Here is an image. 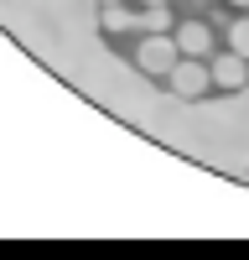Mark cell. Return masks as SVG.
<instances>
[{"label":"cell","mask_w":249,"mask_h":260,"mask_svg":"<svg viewBox=\"0 0 249 260\" xmlns=\"http://www.w3.org/2000/svg\"><path fill=\"white\" fill-rule=\"evenodd\" d=\"M135 62H140L145 73H172L177 62H182V47H177V37H172V31H145Z\"/></svg>","instance_id":"1"},{"label":"cell","mask_w":249,"mask_h":260,"mask_svg":"<svg viewBox=\"0 0 249 260\" xmlns=\"http://www.w3.org/2000/svg\"><path fill=\"white\" fill-rule=\"evenodd\" d=\"M166 78H172V94H177V99H202L208 89H213V73H208L202 57H182Z\"/></svg>","instance_id":"2"},{"label":"cell","mask_w":249,"mask_h":260,"mask_svg":"<svg viewBox=\"0 0 249 260\" xmlns=\"http://www.w3.org/2000/svg\"><path fill=\"white\" fill-rule=\"evenodd\" d=\"M208 73H213L218 89H244V83H249V57H239L234 47H228V52L213 57V68H208Z\"/></svg>","instance_id":"3"},{"label":"cell","mask_w":249,"mask_h":260,"mask_svg":"<svg viewBox=\"0 0 249 260\" xmlns=\"http://www.w3.org/2000/svg\"><path fill=\"white\" fill-rule=\"evenodd\" d=\"M177 47H182V57H208V47H213L208 21H187V26H177Z\"/></svg>","instance_id":"4"},{"label":"cell","mask_w":249,"mask_h":260,"mask_svg":"<svg viewBox=\"0 0 249 260\" xmlns=\"http://www.w3.org/2000/svg\"><path fill=\"white\" fill-rule=\"evenodd\" d=\"M104 31H135V11L124 6V0H114V6H104Z\"/></svg>","instance_id":"5"},{"label":"cell","mask_w":249,"mask_h":260,"mask_svg":"<svg viewBox=\"0 0 249 260\" xmlns=\"http://www.w3.org/2000/svg\"><path fill=\"white\" fill-rule=\"evenodd\" d=\"M135 31H172V11H166V6H145V11H135Z\"/></svg>","instance_id":"6"},{"label":"cell","mask_w":249,"mask_h":260,"mask_svg":"<svg viewBox=\"0 0 249 260\" xmlns=\"http://www.w3.org/2000/svg\"><path fill=\"white\" fill-rule=\"evenodd\" d=\"M228 47H234L239 57H249V16H239V21H228Z\"/></svg>","instance_id":"7"},{"label":"cell","mask_w":249,"mask_h":260,"mask_svg":"<svg viewBox=\"0 0 249 260\" xmlns=\"http://www.w3.org/2000/svg\"><path fill=\"white\" fill-rule=\"evenodd\" d=\"M145 6H166V0H145Z\"/></svg>","instance_id":"8"},{"label":"cell","mask_w":249,"mask_h":260,"mask_svg":"<svg viewBox=\"0 0 249 260\" xmlns=\"http://www.w3.org/2000/svg\"><path fill=\"white\" fill-rule=\"evenodd\" d=\"M228 6H249V0H228Z\"/></svg>","instance_id":"9"},{"label":"cell","mask_w":249,"mask_h":260,"mask_svg":"<svg viewBox=\"0 0 249 260\" xmlns=\"http://www.w3.org/2000/svg\"><path fill=\"white\" fill-rule=\"evenodd\" d=\"M99 6H114V0H99Z\"/></svg>","instance_id":"10"},{"label":"cell","mask_w":249,"mask_h":260,"mask_svg":"<svg viewBox=\"0 0 249 260\" xmlns=\"http://www.w3.org/2000/svg\"><path fill=\"white\" fill-rule=\"evenodd\" d=\"M197 6H202V0H197Z\"/></svg>","instance_id":"11"}]
</instances>
